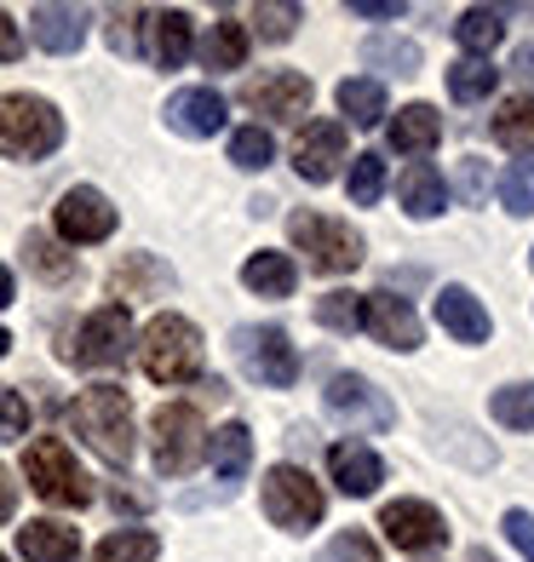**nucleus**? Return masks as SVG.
<instances>
[{
	"instance_id": "nucleus-33",
	"label": "nucleus",
	"mask_w": 534,
	"mask_h": 562,
	"mask_svg": "<svg viewBox=\"0 0 534 562\" xmlns=\"http://www.w3.org/2000/svg\"><path fill=\"white\" fill-rule=\"evenodd\" d=\"M316 322L327 327V334H356L363 327V293H345V288H334V293H322L316 299Z\"/></svg>"
},
{
	"instance_id": "nucleus-29",
	"label": "nucleus",
	"mask_w": 534,
	"mask_h": 562,
	"mask_svg": "<svg viewBox=\"0 0 534 562\" xmlns=\"http://www.w3.org/2000/svg\"><path fill=\"white\" fill-rule=\"evenodd\" d=\"M454 41L466 46V58H489L494 46L505 41V18L494 7H471L460 23H454Z\"/></svg>"
},
{
	"instance_id": "nucleus-25",
	"label": "nucleus",
	"mask_w": 534,
	"mask_h": 562,
	"mask_svg": "<svg viewBox=\"0 0 534 562\" xmlns=\"http://www.w3.org/2000/svg\"><path fill=\"white\" fill-rule=\"evenodd\" d=\"M397 195H402V207H409V218H437V213H443V201H448V184H443V172H437V167L414 161L409 172L397 178Z\"/></svg>"
},
{
	"instance_id": "nucleus-44",
	"label": "nucleus",
	"mask_w": 534,
	"mask_h": 562,
	"mask_svg": "<svg viewBox=\"0 0 534 562\" xmlns=\"http://www.w3.org/2000/svg\"><path fill=\"white\" fill-rule=\"evenodd\" d=\"M18 58H23V35H18L12 12H0V64H18Z\"/></svg>"
},
{
	"instance_id": "nucleus-50",
	"label": "nucleus",
	"mask_w": 534,
	"mask_h": 562,
	"mask_svg": "<svg viewBox=\"0 0 534 562\" xmlns=\"http://www.w3.org/2000/svg\"><path fill=\"white\" fill-rule=\"evenodd\" d=\"M12 350V334H7V327H0V356H7Z\"/></svg>"
},
{
	"instance_id": "nucleus-10",
	"label": "nucleus",
	"mask_w": 534,
	"mask_h": 562,
	"mask_svg": "<svg viewBox=\"0 0 534 562\" xmlns=\"http://www.w3.org/2000/svg\"><path fill=\"white\" fill-rule=\"evenodd\" d=\"M327 414H334L340 425H351V430H391L397 425L391 396L363 373H334L327 379Z\"/></svg>"
},
{
	"instance_id": "nucleus-40",
	"label": "nucleus",
	"mask_w": 534,
	"mask_h": 562,
	"mask_svg": "<svg viewBox=\"0 0 534 562\" xmlns=\"http://www.w3.org/2000/svg\"><path fill=\"white\" fill-rule=\"evenodd\" d=\"M30 430V402H23L12 385H0V442H18Z\"/></svg>"
},
{
	"instance_id": "nucleus-27",
	"label": "nucleus",
	"mask_w": 534,
	"mask_h": 562,
	"mask_svg": "<svg viewBox=\"0 0 534 562\" xmlns=\"http://www.w3.org/2000/svg\"><path fill=\"white\" fill-rule=\"evenodd\" d=\"M340 115L351 126H379L386 121V87H379L374 75H351V81H340Z\"/></svg>"
},
{
	"instance_id": "nucleus-34",
	"label": "nucleus",
	"mask_w": 534,
	"mask_h": 562,
	"mask_svg": "<svg viewBox=\"0 0 534 562\" xmlns=\"http://www.w3.org/2000/svg\"><path fill=\"white\" fill-rule=\"evenodd\" d=\"M231 161L242 172H265L276 161V138L265 133V126H236V133H231Z\"/></svg>"
},
{
	"instance_id": "nucleus-6",
	"label": "nucleus",
	"mask_w": 534,
	"mask_h": 562,
	"mask_svg": "<svg viewBox=\"0 0 534 562\" xmlns=\"http://www.w3.org/2000/svg\"><path fill=\"white\" fill-rule=\"evenodd\" d=\"M23 476H30V488H35L46 505H69V510H81V505L92 499L87 471L75 465V453H69L58 437H35L30 448H23Z\"/></svg>"
},
{
	"instance_id": "nucleus-19",
	"label": "nucleus",
	"mask_w": 534,
	"mask_h": 562,
	"mask_svg": "<svg viewBox=\"0 0 534 562\" xmlns=\"http://www.w3.org/2000/svg\"><path fill=\"white\" fill-rule=\"evenodd\" d=\"M144 41H149V64L156 69H185V58L196 53V35H190V12H149L144 18Z\"/></svg>"
},
{
	"instance_id": "nucleus-45",
	"label": "nucleus",
	"mask_w": 534,
	"mask_h": 562,
	"mask_svg": "<svg viewBox=\"0 0 534 562\" xmlns=\"http://www.w3.org/2000/svg\"><path fill=\"white\" fill-rule=\"evenodd\" d=\"M460 195H466V207L482 201V161H460Z\"/></svg>"
},
{
	"instance_id": "nucleus-26",
	"label": "nucleus",
	"mask_w": 534,
	"mask_h": 562,
	"mask_svg": "<svg viewBox=\"0 0 534 562\" xmlns=\"http://www.w3.org/2000/svg\"><path fill=\"white\" fill-rule=\"evenodd\" d=\"M208 459H213V476H219V482H242L247 465H253V437H247V425H224V430H213Z\"/></svg>"
},
{
	"instance_id": "nucleus-36",
	"label": "nucleus",
	"mask_w": 534,
	"mask_h": 562,
	"mask_svg": "<svg viewBox=\"0 0 534 562\" xmlns=\"http://www.w3.org/2000/svg\"><path fill=\"white\" fill-rule=\"evenodd\" d=\"M500 201H505V213H518V218L534 213V161H512L500 172Z\"/></svg>"
},
{
	"instance_id": "nucleus-41",
	"label": "nucleus",
	"mask_w": 534,
	"mask_h": 562,
	"mask_svg": "<svg viewBox=\"0 0 534 562\" xmlns=\"http://www.w3.org/2000/svg\"><path fill=\"white\" fill-rule=\"evenodd\" d=\"M299 18H304V7H259V12H253V23H259L265 41H288Z\"/></svg>"
},
{
	"instance_id": "nucleus-7",
	"label": "nucleus",
	"mask_w": 534,
	"mask_h": 562,
	"mask_svg": "<svg viewBox=\"0 0 534 562\" xmlns=\"http://www.w3.org/2000/svg\"><path fill=\"white\" fill-rule=\"evenodd\" d=\"M149 453H156V471L162 476H185L196 471V459L208 453V425L190 402H167L156 407V419H149Z\"/></svg>"
},
{
	"instance_id": "nucleus-11",
	"label": "nucleus",
	"mask_w": 534,
	"mask_h": 562,
	"mask_svg": "<svg viewBox=\"0 0 534 562\" xmlns=\"http://www.w3.org/2000/svg\"><path fill=\"white\" fill-rule=\"evenodd\" d=\"M53 229H58L64 241H75V247L110 241V236H115V207H110V195L92 190V184L64 190L58 207H53Z\"/></svg>"
},
{
	"instance_id": "nucleus-13",
	"label": "nucleus",
	"mask_w": 534,
	"mask_h": 562,
	"mask_svg": "<svg viewBox=\"0 0 534 562\" xmlns=\"http://www.w3.org/2000/svg\"><path fill=\"white\" fill-rule=\"evenodd\" d=\"M379 528H386V540L397 551H437V546H448L443 510L425 505V499H391L386 510H379Z\"/></svg>"
},
{
	"instance_id": "nucleus-35",
	"label": "nucleus",
	"mask_w": 534,
	"mask_h": 562,
	"mask_svg": "<svg viewBox=\"0 0 534 562\" xmlns=\"http://www.w3.org/2000/svg\"><path fill=\"white\" fill-rule=\"evenodd\" d=\"M489 414L505 425V430H534V385H500Z\"/></svg>"
},
{
	"instance_id": "nucleus-39",
	"label": "nucleus",
	"mask_w": 534,
	"mask_h": 562,
	"mask_svg": "<svg viewBox=\"0 0 534 562\" xmlns=\"http://www.w3.org/2000/svg\"><path fill=\"white\" fill-rule=\"evenodd\" d=\"M316 562H379V546L368 540L363 528H345V533H334V540L316 551Z\"/></svg>"
},
{
	"instance_id": "nucleus-20",
	"label": "nucleus",
	"mask_w": 534,
	"mask_h": 562,
	"mask_svg": "<svg viewBox=\"0 0 534 562\" xmlns=\"http://www.w3.org/2000/svg\"><path fill=\"white\" fill-rule=\"evenodd\" d=\"M30 35H35L41 53L69 58V53H81V41H87V12L81 7H35L30 12Z\"/></svg>"
},
{
	"instance_id": "nucleus-24",
	"label": "nucleus",
	"mask_w": 534,
	"mask_h": 562,
	"mask_svg": "<svg viewBox=\"0 0 534 562\" xmlns=\"http://www.w3.org/2000/svg\"><path fill=\"white\" fill-rule=\"evenodd\" d=\"M494 144L512 149V156H534V92H518L494 110Z\"/></svg>"
},
{
	"instance_id": "nucleus-48",
	"label": "nucleus",
	"mask_w": 534,
	"mask_h": 562,
	"mask_svg": "<svg viewBox=\"0 0 534 562\" xmlns=\"http://www.w3.org/2000/svg\"><path fill=\"white\" fill-rule=\"evenodd\" d=\"M7 304H12V270L0 265V311H7Z\"/></svg>"
},
{
	"instance_id": "nucleus-18",
	"label": "nucleus",
	"mask_w": 534,
	"mask_h": 562,
	"mask_svg": "<svg viewBox=\"0 0 534 562\" xmlns=\"http://www.w3.org/2000/svg\"><path fill=\"white\" fill-rule=\"evenodd\" d=\"M327 476L340 482V494L368 499L379 482H386V459H379L374 448H363V442H334L327 448Z\"/></svg>"
},
{
	"instance_id": "nucleus-31",
	"label": "nucleus",
	"mask_w": 534,
	"mask_h": 562,
	"mask_svg": "<svg viewBox=\"0 0 534 562\" xmlns=\"http://www.w3.org/2000/svg\"><path fill=\"white\" fill-rule=\"evenodd\" d=\"M363 64H368V69L414 75V69H420V46L402 41V35H374V41H363Z\"/></svg>"
},
{
	"instance_id": "nucleus-43",
	"label": "nucleus",
	"mask_w": 534,
	"mask_h": 562,
	"mask_svg": "<svg viewBox=\"0 0 534 562\" xmlns=\"http://www.w3.org/2000/svg\"><path fill=\"white\" fill-rule=\"evenodd\" d=\"M351 18H374V23L402 18V0H351Z\"/></svg>"
},
{
	"instance_id": "nucleus-16",
	"label": "nucleus",
	"mask_w": 534,
	"mask_h": 562,
	"mask_svg": "<svg viewBox=\"0 0 534 562\" xmlns=\"http://www.w3.org/2000/svg\"><path fill=\"white\" fill-rule=\"evenodd\" d=\"M167 126L178 138H213L219 126H224V98L213 87H185V92H173L167 98Z\"/></svg>"
},
{
	"instance_id": "nucleus-38",
	"label": "nucleus",
	"mask_w": 534,
	"mask_h": 562,
	"mask_svg": "<svg viewBox=\"0 0 534 562\" xmlns=\"http://www.w3.org/2000/svg\"><path fill=\"white\" fill-rule=\"evenodd\" d=\"M23 259H30V270L46 276V281H69L75 276V259H64L46 236H23Z\"/></svg>"
},
{
	"instance_id": "nucleus-21",
	"label": "nucleus",
	"mask_w": 534,
	"mask_h": 562,
	"mask_svg": "<svg viewBox=\"0 0 534 562\" xmlns=\"http://www.w3.org/2000/svg\"><path fill=\"white\" fill-rule=\"evenodd\" d=\"M386 138H391L397 156H425V149L443 144V115L431 104H409V110H397V121L386 126Z\"/></svg>"
},
{
	"instance_id": "nucleus-22",
	"label": "nucleus",
	"mask_w": 534,
	"mask_h": 562,
	"mask_svg": "<svg viewBox=\"0 0 534 562\" xmlns=\"http://www.w3.org/2000/svg\"><path fill=\"white\" fill-rule=\"evenodd\" d=\"M18 551L30 562H75V557H81V533H75L69 522L41 517L30 528H18Z\"/></svg>"
},
{
	"instance_id": "nucleus-2",
	"label": "nucleus",
	"mask_w": 534,
	"mask_h": 562,
	"mask_svg": "<svg viewBox=\"0 0 534 562\" xmlns=\"http://www.w3.org/2000/svg\"><path fill=\"white\" fill-rule=\"evenodd\" d=\"M64 144V115L35 92H7L0 98V156L12 161H41Z\"/></svg>"
},
{
	"instance_id": "nucleus-49",
	"label": "nucleus",
	"mask_w": 534,
	"mask_h": 562,
	"mask_svg": "<svg viewBox=\"0 0 534 562\" xmlns=\"http://www.w3.org/2000/svg\"><path fill=\"white\" fill-rule=\"evenodd\" d=\"M471 562H500V557H489V546H477V551H471Z\"/></svg>"
},
{
	"instance_id": "nucleus-12",
	"label": "nucleus",
	"mask_w": 534,
	"mask_h": 562,
	"mask_svg": "<svg viewBox=\"0 0 534 562\" xmlns=\"http://www.w3.org/2000/svg\"><path fill=\"white\" fill-rule=\"evenodd\" d=\"M311 98H316V87H311V75H299V69H265L242 87V104L270 115V121H299L311 110Z\"/></svg>"
},
{
	"instance_id": "nucleus-42",
	"label": "nucleus",
	"mask_w": 534,
	"mask_h": 562,
	"mask_svg": "<svg viewBox=\"0 0 534 562\" xmlns=\"http://www.w3.org/2000/svg\"><path fill=\"white\" fill-rule=\"evenodd\" d=\"M505 540L534 562V510H505Z\"/></svg>"
},
{
	"instance_id": "nucleus-14",
	"label": "nucleus",
	"mask_w": 534,
	"mask_h": 562,
	"mask_svg": "<svg viewBox=\"0 0 534 562\" xmlns=\"http://www.w3.org/2000/svg\"><path fill=\"white\" fill-rule=\"evenodd\" d=\"M345 161V121H304V133L293 144V172L304 184H327Z\"/></svg>"
},
{
	"instance_id": "nucleus-51",
	"label": "nucleus",
	"mask_w": 534,
	"mask_h": 562,
	"mask_svg": "<svg viewBox=\"0 0 534 562\" xmlns=\"http://www.w3.org/2000/svg\"><path fill=\"white\" fill-rule=\"evenodd\" d=\"M0 562H7V557H0Z\"/></svg>"
},
{
	"instance_id": "nucleus-32",
	"label": "nucleus",
	"mask_w": 534,
	"mask_h": 562,
	"mask_svg": "<svg viewBox=\"0 0 534 562\" xmlns=\"http://www.w3.org/2000/svg\"><path fill=\"white\" fill-rule=\"evenodd\" d=\"M494 81H500V69H494L489 58H460V64L448 69V92L460 98V104H477V98H489Z\"/></svg>"
},
{
	"instance_id": "nucleus-8",
	"label": "nucleus",
	"mask_w": 534,
	"mask_h": 562,
	"mask_svg": "<svg viewBox=\"0 0 534 562\" xmlns=\"http://www.w3.org/2000/svg\"><path fill=\"white\" fill-rule=\"evenodd\" d=\"M236 362L265 391H293L299 379V350L288 345L282 327H236Z\"/></svg>"
},
{
	"instance_id": "nucleus-30",
	"label": "nucleus",
	"mask_w": 534,
	"mask_h": 562,
	"mask_svg": "<svg viewBox=\"0 0 534 562\" xmlns=\"http://www.w3.org/2000/svg\"><path fill=\"white\" fill-rule=\"evenodd\" d=\"M156 557H162V540L149 528H121L92 551V562H156Z\"/></svg>"
},
{
	"instance_id": "nucleus-28",
	"label": "nucleus",
	"mask_w": 534,
	"mask_h": 562,
	"mask_svg": "<svg viewBox=\"0 0 534 562\" xmlns=\"http://www.w3.org/2000/svg\"><path fill=\"white\" fill-rule=\"evenodd\" d=\"M201 64L208 69H242L247 64V23L219 18L208 30V41H201Z\"/></svg>"
},
{
	"instance_id": "nucleus-15",
	"label": "nucleus",
	"mask_w": 534,
	"mask_h": 562,
	"mask_svg": "<svg viewBox=\"0 0 534 562\" xmlns=\"http://www.w3.org/2000/svg\"><path fill=\"white\" fill-rule=\"evenodd\" d=\"M363 327L391 350H420V339H425L414 304L397 299V293H363Z\"/></svg>"
},
{
	"instance_id": "nucleus-5",
	"label": "nucleus",
	"mask_w": 534,
	"mask_h": 562,
	"mask_svg": "<svg viewBox=\"0 0 534 562\" xmlns=\"http://www.w3.org/2000/svg\"><path fill=\"white\" fill-rule=\"evenodd\" d=\"M259 505H265V517L276 528H288V533H311L322 522V510H327L316 476L304 465H270L265 488H259Z\"/></svg>"
},
{
	"instance_id": "nucleus-4",
	"label": "nucleus",
	"mask_w": 534,
	"mask_h": 562,
	"mask_svg": "<svg viewBox=\"0 0 534 562\" xmlns=\"http://www.w3.org/2000/svg\"><path fill=\"white\" fill-rule=\"evenodd\" d=\"M288 236L304 252V265L316 276H345L363 265V236L345 224V218H327V213H293L288 218Z\"/></svg>"
},
{
	"instance_id": "nucleus-37",
	"label": "nucleus",
	"mask_w": 534,
	"mask_h": 562,
	"mask_svg": "<svg viewBox=\"0 0 534 562\" xmlns=\"http://www.w3.org/2000/svg\"><path fill=\"white\" fill-rule=\"evenodd\" d=\"M386 195V161L379 156H351V201L356 207H374Z\"/></svg>"
},
{
	"instance_id": "nucleus-1",
	"label": "nucleus",
	"mask_w": 534,
	"mask_h": 562,
	"mask_svg": "<svg viewBox=\"0 0 534 562\" xmlns=\"http://www.w3.org/2000/svg\"><path fill=\"white\" fill-rule=\"evenodd\" d=\"M69 425L75 437H87L92 453H104L110 465H126L133 459V402H126L121 385H92L69 402Z\"/></svg>"
},
{
	"instance_id": "nucleus-9",
	"label": "nucleus",
	"mask_w": 534,
	"mask_h": 562,
	"mask_svg": "<svg viewBox=\"0 0 534 562\" xmlns=\"http://www.w3.org/2000/svg\"><path fill=\"white\" fill-rule=\"evenodd\" d=\"M126 350H133V316H126V304H104V311H92L81 327H75L69 362L98 373V368H121Z\"/></svg>"
},
{
	"instance_id": "nucleus-17",
	"label": "nucleus",
	"mask_w": 534,
	"mask_h": 562,
	"mask_svg": "<svg viewBox=\"0 0 534 562\" xmlns=\"http://www.w3.org/2000/svg\"><path fill=\"white\" fill-rule=\"evenodd\" d=\"M437 322H443V334L460 339V345H489V334H494L482 299L471 288H460V281H448V288L437 293Z\"/></svg>"
},
{
	"instance_id": "nucleus-23",
	"label": "nucleus",
	"mask_w": 534,
	"mask_h": 562,
	"mask_svg": "<svg viewBox=\"0 0 534 562\" xmlns=\"http://www.w3.org/2000/svg\"><path fill=\"white\" fill-rule=\"evenodd\" d=\"M242 281H247V293H259V299H293L299 265L288 259V252L265 247V252H253V259L242 265Z\"/></svg>"
},
{
	"instance_id": "nucleus-46",
	"label": "nucleus",
	"mask_w": 534,
	"mask_h": 562,
	"mask_svg": "<svg viewBox=\"0 0 534 562\" xmlns=\"http://www.w3.org/2000/svg\"><path fill=\"white\" fill-rule=\"evenodd\" d=\"M512 75H518V81H529V87H534V41H523L518 53H512Z\"/></svg>"
},
{
	"instance_id": "nucleus-3",
	"label": "nucleus",
	"mask_w": 534,
	"mask_h": 562,
	"mask_svg": "<svg viewBox=\"0 0 534 562\" xmlns=\"http://www.w3.org/2000/svg\"><path fill=\"white\" fill-rule=\"evenodd\" d=\"M138 362L144 373L156 379V385H190V379L201 373V334H196V322L185 316H156L144 327V339H138Z\"/></svg>"
},
{
	"instance_id": "nucleus-47",
	"label": "nucleus",
	"mask_w": 534,
	"mask_h": 562,
	"mask_svg": "<svg viewBox=\"0 0 534 562\" xmlns=\"http://www.w3.org/2000/svg\"><path fill=\"white\" fill-rule=\"evenodd\" d=\"M12 510H18V488H12V476H7V471H0V522H7V517H12Z\"/></svg>"
}]
</instances>
